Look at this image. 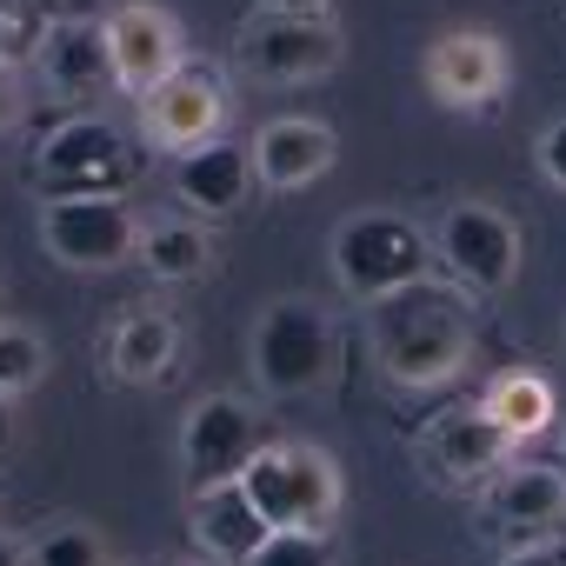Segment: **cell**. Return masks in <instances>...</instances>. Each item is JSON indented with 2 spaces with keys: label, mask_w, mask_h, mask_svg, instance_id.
Listing matches in <instances>:
<instances>
[{
  "label": "cell",
  "mask_w": 566,
  "mask_h": 566,
  "mask_svg": "<svg viewBox=\"0 0 566 566\" xmlns=\"http://www.w3.org/2000/svg\"><path fill=\"white\" fill-rule=\"evenodd\" d=\"M48 380V340L34 327H14V321H0V394H28Z\"/></svg>",
  "instance_id": "7402d4cb"
},
{
  "label": "cell",
  "mask_w": 566,
  "mask_h": 566,
  "mask_svg": "<svg viewBox=\"0 0 566 566\" xmlns=\"http://www.w3.org/2000/svg\"><path fill=\"white\" fill-rule=\"evenodd\" d=\"M334 280L360 301H387L413 280H433V240L400 213H354L334 227Z\"/></svg>",
  "instance_id": "3957f363"
},
{
  "label": "cell",
  "mask_w": 566,
  "mask_h": 566,
  "mask_svg": "<svg viewBox=\"0 0 566 566\" xmlns=\"http://www.w3.org/2000/svg\"><path fill=\"white\" fill-rule=\"evenodd\" d=\"M506 566H566V546H526V553H513Z\"/></svg>",
  "instance_id": "f1b7e54d"
},
{
  "label": "cell",
  "mask_w": 566,
  "mask_h": 566,
  "mask_svg": "<svg viewBox=\"0 0 566 566\" xmlns=\"http://www.w3.org/2000/svg\"><path fill=\"white\" fill-rule=\"evenodd\" d=\"M0 566H28V546H21V539H8V533H0Z\"/></svg>",
  "instance_id": "f546056e"
},
{
  "label": "cell",
  "mask_w": 566,
  "mask_h": 566,
  "mask_svg": "<svg viewBox=\"0 0 566 566\" xmlns=\"http://www.w3.org/2000/svg\"><path fill=\"white\" fill-rule=\"evenodd\" d=\"M28 566H107V539L87 533V526H54V533L28 553Z\"/></svg>",
  "instance_id": "cb8c5ba5"
},
{
  "label": "cell",
  "mask_w": 566,
  "mask_h": 566,
  "mask_svg": "<svg viewBox=\"0 0 566 566\" xmlns=\"http://www.w3.org/2000/svg\"><path fill=\"white\" fill-rule=\"evenodd\" d=\"M247 187H253V154L240 140H207L193 154L174 160V200L200 220H227L247 207Z\"/></svg>",
  "instance_id": "9a60e30c"
},
{
  "label": "cell",
  "mask_w": 566,
  "mask_h": 566,
  "mask_svg": "<svg viewBox=\"0 0 566 566\" xmlns=\"http://www.w3.org/2000/svg\"><path fill=\"white\" fill-rule=\"evenodd\" d=\"M240 486H247V500L260 506L266 526H287V533H327L334 513H340V467L314 440L260 447L247 460Z\"/></svg>",
  "instance_id": "7a4b0ae2"
},
{
  "label": "cell",
  "mask_w": 566,
  "mask_h": 566,
  "mask_svg": "<svg viewBox=\"0 0 566 566\" xmlns=\"http://www.w3.org/2000/svg\"><path fill=\"white\" fill-rule=\"evenodd\" d=\"M253 180L260 187H273V193H294V187H307V180H321L327 167H334V154H340V140H334V127L327 120H307V114H280V120H266L260 134H253Z\"/></svg>",
  "instance_id": "5bb4252c"
},
{
  "label": "cell",
  "mask_w": 566,
  "mask_h": 566,
  "mask_svg": "<svg viewBox=\"0 0 566 566\" xmlns=\"http://www.w3.org/2000/svg\"><path fill=\"white\" fill-rule=\"evenodd\" d=\"M107 61H114V87L147 101L160 81H174L187 67V48H180V21L160 8V0H127L107 21Z\"/></svg>",
  "instance_id": "ba28073f"
},
{
  "label": "cell",
  "mask_w": 566,
  "mask_h": 566,
  "mask_svg": "<svg viewBox=\"0 0 566 566\" xmlns=\"http://www.w3.org/2000/svg\"><path fill=\"white\" fill-rule=\"evenodd\" d=\"M240 67L253 81H280V87H294V81H321L340 67V28L334 21H280V14H260L247 34H240Z\"/></svg>",
  "instance_id": "8fae6325"
},
{
  "label": "cell",
  "mask_w": 566,
  "mask_h": 566,
  "mask_svg": "<svg viewBox=\"0 0 566 566\" xmlns=\"http://www.w3.org/2000/svg\"><path fill=\"white\" fill-rule=\"evenodd\" d=\"M193 539H200V553L207 559H220V566H247L260 546H266V520H260V506L247 500V486L233 480V486H207V493H193Z\"/></svg>",
  "instance_id": "2e32d148"
},
{
  "label": "cell",
  "mask_w": 566,
  "mask_h": 566,
  "mask_svg": "<svg viewBox=\"0 0 566 566\" xmlns=\"http://www.w3.org/2000/svg\"><path fill=\"white\" fill-rule=\"evenodd\" d=\"M187 566H193V559H187ZM200 566H220V559H200Z\"/></svg>",
  "instance_id": "1f68e13d"
},
{
  "label": "cell",
  "mask_w": 566,
  "mask_h": 566,
  "mask_svg": "<svg viewBox=\"0 0 566 566\" xmlns=\"http://www.w3.org/2000/svg\"><path fill=\"white\" fill-rule=\"evenodd\" d=\"M140 127L174 160L193 154V147H207V140H220V127H227V87H220V74L207 61H187L174 81H160L140 101Z\"/></svg>",
  "instance_id": "9c48e42d"
},
{
  "label": "cell",
  "mask_w": 566,
  "mask_h": 566,
  "mask_svg": "<svg viewBox=\"0 0 566 566\" xmlns=\"http://www.w3.org/2000/svg\"><path fill=\"white\" fill-rule=\"evenodd\" d=\"M486 506L506 526H553V520H566V480L553 467H500Z\"/></svg>",
  "instance_id": "d6986e66"
},
{
  "label": "cell",
  "mask_w": 566,
  "mask_h": 566,
  "mask_svg": "<svg viewBox=\"0 0 566 566\" xmlns=\"http://www.w3.org/2000/svg\"><path fill=\"white\" fill-rule=\"evenodd\" d=\"M334 367V327L314 301H273L253 327V374L266 394H314Z\"/></svg>",
  "instance_id": "8992f818"
},
{
  "label": "cell",
  "mask_w": 566,
  "mask_h": 566,
  "mask_svg": "<svg viewBox=\"0 0 566 566\" xmlns=\"http://www.w3.org/2000/svg\"><path fill=\"white\" fill-rule=\"evenodd\" d=\"M513 453V440L500 433V420L486 407H447L427 433H420V460L440 486H473L486 473H500Z\"/></svg>",
  "instance_id": "4fadbf2b"
},
{
  "label": "cell",
  "mask_w": 566,
  "mask_h": 566,
  "mask_svg": "<svg viewBox=\"0 0 566 566\" xmlns=\"http://www.w3.org/2000/svg\"><path fill=\"white\" fill-rule=\"evenodd\" d=\"M54 21L41 14V0H0V61L21 67V61H41Z\"/></svg>",
  "instance_id": "603a6c76"
},
{
  "label": "cell",
  "mask_w": 566,
  "mask_h": 566,
  "mask_svg": "<svg viewBox=\"0 0 566 566\" xmlns=\"http://www.w3.org/2000/svg\"><path fill=\"white\" fill-rule=\"evenodd\" d=\"M14 120H21V74L0 61V134H8Z\"/></svg>",
  "instance_id": "83f0119b"
},
{
  "label": "cell",
  "mask_w": 566,
  "mask_h": 566,
  "mask_svg": "<svg viewBox=\"0 0 566 566\" xmlns=\"http://www.w3.org/2000/svg\"><path fill=\"white\" fill-rule=\"evenodd\" d=\"M260 14H280V21H327L334 0H260Z\"/></svg>",
  "instance_id": "4316f807"
},
{
  "label": "cell",
  "mask_w": 566,
  "mask_h": 566,
  "mask_svg": "<svg viewBox=\"0 0 566 566\" xmlns=\"http://www.w3.org/2000/svg\"><path fill=\"white\" fill-rule=\"evenodd\" d=\"M260 453V420L233 400V394H207L187 427H180V460H187V493L207 486H233L247 473V460Z\"/></svg>",
  "instance_id": "30bf717a"
},
{
  "label": "cell",
  "mask_w": 566,
  "mask_h": 566,
  "mask_svg": "<svg viewBox=\"0 0 566 566\" xmlns=\"http://www.w3.org/2000/svg\"><path fill=\"white\" fill-rule=\"evenodd\" d=\"M480 407L500 420V433H506L513 447L553 427V387H546L539 374H526V367H506V374L486 387V400H480Z\"/></svg>",
  "instance_id": "ffe728a7"
},
{
  "label": "cell",
  "mask_w": 566,
  "mask_h": 566,
  "mask_svg": "<svg viewBox=\"0 0 566 566\" xmlns=\"http://www.w3.org/2000/svg\"><path fill=\"white\" fill-rule=\"evenodd\" d=\"M539 174H546L553 187H566V120H553V127L539 134Z\"/></svg>",
  "instance_id": "484cf974"
},
{
  "label": "cell",
  "mask_w": 566,
  "mask_h": 566,
  "mask_svg": "<svg viewBox=\"0 0 566 566\" xmlns=\"http://www.w3.org/2000/svg\"><path fill=\"white\" fill-rule=\"evenodd\" d=\"M247 566H334V553H327V533H287V526H273L266 546Z\"/></svg>",
  "instance_id": "d4e9b609"
},
{
  "label": "cell",
  "mask_w": 566,
  "mask_h": 566,
  "mask_svg": "<svg viewBox=\"0 0 566 566\" xmlns=\"http://www.w3.org/2000/svg\"><path fill=\"white\" fill-rule=\"evenodd\" d=\"M140 213L120 193H81V200H41V247L74 273H107L140 253Z\"/></svg>",
  "instance_id": "277c9868"
},
{
  "label": "cell",
  "mask_w": 566,
  "mask_h": 566,
  "mask_svg": "<svg viewBox=\"0 0 566 566\" xmlns=\"http://www.w3.org/2000/svg\"><path fill=\"white\" fill-rule=\"evenodd\" d=\"M14 440V407H8V394H0V447Z\"/></svg>",
  "instance_id": "4dcf8cb0"
},
{
  "label": "cell",
  "mask_w": 566,
  "mask_h": 566,
  "mask_svg": "<svg viewBox=\"0 0 566 566\" xmlns=\"http://www.w3.org/2000/svg\"><path fill=\"white\" fill-rule=\"evenodd\" d=\"M433 247H440L447 273L460 280V287H473V294H500V287H513V273H520V227L500 207H486V200L447 207Z\"/></svg>",
  "instance_id": "52a82bcc"
},
{
  "label": "cell",
  "mask_w": 566,
  "mask_h": 566,
  "mask_svg": "<svg viewBox=\"0 0 566 566\" xmlns=\"http://www.w3.org/2000/svg\"><path fill=\"white\" fill-rule=\"evenodd\" d=\"M420 81L433 87L440 107L473 114V107H486V101L506 94V48L486 28H453V34H440L420 54Z\"/></svg>",
  "instance_id": "7c38bea8"
},
{
  "label": "cell",
  "mask_w": 566,
  "mask_h": 566,
  "mask_svg": "<svg viewBox=\"0 0 566 566\" xmlns=\"http://www.w3.org/2000/svg\"><path fill=\"white\" fill-rule=\"evenodd\" d=\"M140 260L154 280H193V273H207L213 240L200 233V220H154L140 233Z\"/></svg>",
  "instance_id": "44dd1931"
},
{
  "label": "cell",
  "mask_w": 566,
  "mask_h": 566,
  "mask_svg": "<svg viewBox=\"0 0 566 566\" xmlns=\"http://www.w3.org/2000/svg\"><path fill=\"white\" fill-rule=\"evenodd\" d=\"M41 81L54 94H87V87H107L114 81V61H107V28H87V21H61L41 48Z\"/></svg>",
  "instance_id": "e0dca14e"
},
{
  "label": "cell",
  "mask_w": 566,
  "mask_h": 566,
  "mask_svg": "<svg viewBox=\"0 0 566 566\" xmlns=\"http://www.w3.org/2000/svg\"><path fill=\"white\" fill-rule=\"evenodd\" d=\"M174 354H180V334H174L167 314H127V321L107 334V367H114V380H127V387H154V380L174 367Z\"/></svg>",
  "instance_id": "ac0fdd59"
},
{
  "label": "cell",
  "mask_w": 566,
  "mask_h": 566,
  "mask_svg": "<svg viewBox=\"0 0 566 566\" xmlns=\"http://www.w3.org/2000/svg\"><path fill=\"white\" fill-rule=\"evenodd\" d=\"M134 174V147L114 120L101 114H81V120H61L41 154H34V180H41V200H81V193H114L120 180Z\"/></svg>",
  "instance_id": "5b68a950"
},
{
  "label": "cell",
  "mask_w": 566,
  "mask_h": 566,
  "mask_svg": "<svg viewBox=\"0 0 566 566\" xmlns=\"http://www.w3.org/2000/svg\"><path fill=\"white\" fill-rule=\"evenodd\" d=\"M374 360L407 394L447 387L473 360L467 294L460 287H440V280H413V287L374 301Z\"/></svg>",
  "instance_id": "6da1fadb"
}]
</instances>
